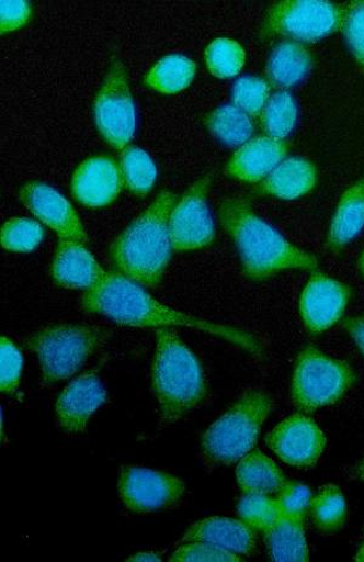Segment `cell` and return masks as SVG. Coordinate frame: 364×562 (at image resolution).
<instances>
[{"mask_svg":"<svg viewBox=\"0 0 364 562\" xmlns=\"http://www.w3.org/2000/svg\"><path fill=\"white\" fill-rule=\"evenodd\" d=\"M156 340L152 385L159 418L173 425L206 400V379L197 357L174 329H158Z\"/></svg>","mask_w":364,"mask_h":562,"instance_id":"cell-4","label":"cell"},{"mask_svg":"<svg viewBox=\"0 0 364 562\" xmlns=\"http://www.w3.org/2000/svg\"><path fill=\"white\" fill-rule=\"evenodd\" d=\"M312 67V56L303 44L286 41L272 52L266 65L269 81L278 88H292L305 80Z\"/></svg>","mask_w":364,"mask_h":562,"instance_id":"cell-22","label":"cell"},{"mask_svg":"<svg viewBox=\"0 0 364 562\" xmlns=\"http://www.w3.org/2000/svg\"><path fill=\"white\" fill-rule=\"evenodd\" d=\"M311 502L310 488L297 482L284 483L277 496L282 516L299 517V519H305V515L310 510Z\"/></svg>","mask_w":364,"mask_h":562,"instance_id":"cell-36","label":"cell"},{"mask_svg":"<svg viewBox=\"0 0 364 562\" xmlns=\"http://www.w3.org/2000/svg\"><path fill=\"white\" fill-rule=\"evenodd\" d=\"M83 308L112 322L132 328L185 327L221 337L227 341L254 348L253 340L225 325L189 316L157 301L127 277L107 273L98 285L88 290L82 299Z\"/></svg>","mask_w":364,"mask_h":562,"instance_id":"cell-1","label":"cell"},{"mask_svg":"<svg viewBox=\"0 0 364 562\" xmlns=\"http://www.w3.org/2000/svg\"><path fill=\"white\" fill-rule=\"evenodd\" d=\"M356 561L364 562V542H363V544L361 546V548L359 550V554L356 557Z\"/></svg>","mask_w":364,"mask_h":562,"instance_id":"cell-42","label":"cell"},{"mask_svg":"<svg viewBox=\"0 0 364 562\" xmlns=\"http://www.w3.org/2000/svg\"><path fill=\"white\" fill-rule=\"evenodd\" d=\"M95 122L102 137L116 149L127 148L136 119L128 76L120 61L112 64L95 99Z\"/></svg>","mask_w":364,"mask_h":562,"instance_id":"cell-9","label":"cell"},{"mask_svg":"<svg viewBox=\"0 0 364 562\" xmlns=\"http://www.w3.org/2000/svg\"><path fill=\"white\" fill-rule=\"evenodd\" d=\"M269 99L270 86L261 78L244 76L234 86V104L244 111L247 115L253 117L261 115Z\"/></svg>","mask_w":364,"mask_h":562,"instance_id":"cell-33","label":"cell"},{"mask_svg":"<svg viewBox=\"0 0 364 562\" xmlns=\"http://www.w3.org/2000/svg\"><path fill=\"white\" fill-rule=\"evenodd\" d=\"M120 167L124 187L130 193L138 196L150 193L156 182L157 168L149 154L138 146L128 145L122 151Z\"/></svg>","mask_w":364,"mask_h":562,"instance_id":"cell-27","label":"cell"},{"mask_svg":"<svg viewBox=\"0 0 364 562\" xmlns=\"http://www.w3.org/2000/svg\"><path fill=\"white\" fill-rule=\"evenodd\" d=\"M273 403L265 392L249 391L202 437V452L214 465H231L258 442Z\"/></svg>","mask_w":364,"mask_h":562,"instance_id":"cell-5","label":"cell"},{"mask_svg":"<svg viewBox=\"0 0 364 562\" xmlns=\"http://www.w3.org/2000/svg\"><path fill=\"white\" fill-rule=\"evenodd\" d=\"M221 226L230 235L243 271L249 279H269L288 269L315 271L317 258L291 244L268 222L261 220L250 202L227 199L219 209Z\"/></svg>","mask_w":364,"mask_h":562,"instance_id":"cell-2","label":"cell"},{"mask_svg":"<svg viewBox=\"0 0 364 562\" xmlns=\"http://www.w3.org/2000/svg\"><path fill=\"white\" fill-rule=\"evenodd\" d=\"M211 177L193 184L177 202L169 227L174 251L203 249L215 239V224L208 207Z\"/></svg>","mask_w":364,"mask_h":562,"instance_id":"cell-11","label":"cell"},{"mask_svg":"<svg viewBox=\"0 0 364 562\" xmlns=\"http://www.w3.org/2000/svg\"><path fill=\"white\" fill-rule=\"evenodd\" d=\"M44 238L39 223L30 218L8 221L2 229V245L5 250L30 252L36 250Z\"/></svg>","mask_w":364,"mask_h":562,"instance_id":"cell-32","label":"cell"},{"mask_svg":"<svg viewBox=\"0 0 364 562\" xmlns=\"http://www.w3.org/2000/svg\"><path fill=\"white\" fill-rule=\"evenodd\" d=\"M177 202L175 194L163 191L113 243L110 256L122 276L149 288L162 283L174 250L169 221Z\"/></svg>","mask_w":364,"mask_h":562,"instance_id":"cell-3","label":"cell"},{"mask_svg":"<svg viewBox=\"0 0 364 562\" xmlns=\"http://www.w3.org/2000/svg\"><path fill=\"white\" fill-rule=\"evenodd\" d=\"M364 228V177L341 196L329 227L327 247L335 252L352 240Z\"/></svg>","mask_w":364,"mask_h":562,"instance_id":"cell-21","label":"cell"},{"mask_svg":"<svg viewBox=\"0 0 364 562\" xmlns=\"http://www.w3.org/2000/svg\"><path fill=\"white\" fill-rule=\"evenodd\" d=\"M316 182V167L300 157H292L282 161L263 182H260L258 191L263 195L295 200L309 194Z\"/></svg>","mask_w":364,"mask_h":562,"instance_id":"cell-20","label":"cell"},{"mask_svg":"<svg viewBox=\"0 0 364 562\" xmlns=\"http://www.w3.org/2000/svg\"><path fill=\"white\" fill-rule=\"evenodd\" d=\"M237 510L244 524L264 535L282 517L277 499H272L265 494H246Z\"/></svg>","mask_w":364,"mask_h":562,"instance_id":"cell-31","label":"cell"},{"mask_svg":"<svg viewBox=\"0 0 364 562\" xmlns=\"http://www.w3.org/2000/svg\"><path fill=\"white\" fill-rule=\"evenodd\" d=\"M359 266H360V271H361V273H362V274H363V277H364V251H363V254H362V256H361V258H360Z\"/></svg>","mask_w":364,"mask_h":562,"instance_id":"cell-43","label":"cell"},{"mask_svg":"<svg viewBox=\"0 0 364 562\" xmlns=\"http://www.w3.org/2000/svg\"><path fill=\"white\" fill-rule=\"evenodd\" d=\"M172 562H201V561H224L237 562L242 561L240 557L219 547L208 543L191 542L181 546L172 558Z\"/></svg>","mask_w":364,"mask_h":562,"instance_id":"cell-37","label":"cell"},{"mask_svg":"<svg viewBox=\"0 0 364 562\" xmlns=\"http://www.w3.org/2000/svg\"><path fill=\"white\" fill-rule=\"evenodd\" d=\"M343 8L325 0H286L273 4L264 22L263 37L282 36L312 43L341 29Z\"/></svg>","mask_w":364,"mask_h":562,"instance_id":"cell-8","label":"cell"},{"mask_svg":"<svg viewBox=\"0 0 364 562\" xmlns=\"http://www.w3.org/2000/svg\"><path fill=\"white\" fill-rule=\"evenodd\" d=\"M350 289L341 281L315 272L300 297V314L307 330L322 334L344 316Z\"/></svg>","mask_w":364,"mask_h":562,"instance_id":"cell-13","label":"cell"},{"mask_svg":"<svg viewBox=\"0 0 364 562\" xmlns=\"http://www.w3.org/2000/svg\"><path fill=\"white\" fill-rule=\"evenodd\" d=\"M236 475L246 494H278L286 483L277 464L260 451H250L243 457Z\"/></svg>","mask_w":364,"mask_h":562,"instance_id":"cell-23","label":"cell"},{"mask_svg":"<svg viewBox=\"0 0 364 562\" xmlns=\"http://www.w3.org/2000/svg\"><path fill=\"white\" fill-rule=\"evenodd\" d=\"M348 475L351 479L360 480L364 482V459L355 467L348 471Z\"/></svg>","mask_w":364,"mask_h":562,"instance_id":"cell-41","label":"cell"},{"mask_svg":"<svg viewBox=\"0 0 364 562\" xmlns=\"http://www.w3.org/2000/svg\"><path fill=\"white\" fill-rule=\"evenodd\" d=\"M271 560L278 562L309 561L304 519L282 516L275 526L265 533Z\"/></svg>","mask_w":364,"mask_h":562,"instance_id":"cell-24","label":"cell"},{"mask_svg":"<svg viewBox=\"0 0 364 562\" xmlns=\"http://www.w3.org/2000/svg\"><path fill=\"white\" fill-rule=\"evenodd\" d=\"M298 121V106L287 91L273 94L260 115L261 128L268 137L283 140L288 137Z\"/></svg>","mask_w":364,"mask_h":562,"instance_id":"cell-29","label":"cell"},{"mask_svg":"<svg viewBox=\"0 0 364 562\" xmlns=\"http://www.w3.org/2000/svg\"><path fill=\"white\" fill-rule=\"evenodd\" d=\"M118 491L125 508L151 514L177 507L185 496L186 485L162 471L125 465L120 469Z\"/></svg>","mask_w":364,"mask_h":562,"instance_id":"cell-10","label":"cell"},{"mask_svg":"<svg viewBox=\"0 0 364 562\" xmlns=\"http://www.w3.org/2000/svg\"><path fill=\"white\" fill-rule=\"evenodd\" d=\"M310 515L314 525L326 533L343 528L348 520V504L343 492L335 485H327L312 498Z\"/></svg>","mask_w":364,"mask_h":562,"instance_id":"cell-28","label":"cell"},{"mask_svg":"<svg viewBox=\"0 0 364 562\" xmlns=\"http://www.w3.org/2000/svg\"><path fill=\"white\" fill-rule=\"evenodd\" d=\"M206 61L213 76L223 78L236 77L243 69L246 53L241 44L230 38H218L209 44Z\"/></svg>","mask_w":364,"mask_h":562,"instance_id":"cell-30","label":"cell"},{"mask_svg":"<svg viewBox=\"0 0 364 562\" xmlns=\"http://www.w3.org/2000/svg\"><path fill=\"white\" fill-rule=\"evenodd\" d=\"M106 398L107 392L95 374L79 376L64 390L56 403V419L65 431L82 432Z\"/></svg>","mask_w":364,"mask_h":562,"instance_id":"cell-16","label":"cell"},{"mask_svg":"<svg viewBox=\"0 0 364 562\" xmlns=\"http://www.w3.org/2000/svg\"><path fill=\"white\" fill-rule=\"evenodd\" d=\"M106 274L82 243L60 241L52 265V276L56 284L88 291L98 285Z\"/></svg>","mask_w":364,"mask_h":562,"instance_id":"cell-18","label":"cell"},{"mask_svg":"<svg viewBox=\"0 0 364 562\" xmlns=\"http://www.w3.org/2000/svg\"><path fill=\"white\" fill-rule=\"evenodd\" d=\"M2 10V32L20 30L27 25L31 19V5L24 0H3L0 3Z\"/></svg>","mask_w":364,"mask_h":562,"instance_id":"cell-38","label":"cell"},{"mask_svg":"<svg viewBox=\"0 0 364 562\" xmlns=\"http://www.w3.org/2000/svg\"><path fill=\"white\" fill-rule=\"evenodd\" d=\"M266 443L284 463L305 469L321 459L327 438L312 419L294 414L269 434Z\"/></svg>","mask_w":364,"mask_h":562,"instance_id":"cell-12","label":"cell"},{"mask_svg":"<svg viewBox=\"0 0 364 562\" xmlns=\"http://www.w3.org/2000/svg\"><path fill=\"white\" fill-rule=\"evenodd\" d=\"M354 382V370L346 362L309 346L295 362L292 401L299 411L312 413L339 402Z\"/></svg>","mask_w":364,"mask_h":562,"instance_id":"cell-6","label":"cell"},{"mask_svg":"<svg viewBox=\"0 0 364 562\" xmlns=\"http://www.w3.org/2000/svg\"><path fill=\"white\" fill-rule=\"evenodd\" d=\"M24 358L19 348L7 337L0 341V390L14 393L20 385Z\"/></svg>","mask_w":364,"mask_h":562,"instance_id":"cell-35","label":"cell"},{"mask_svg":"<svg viewBox=\"0 0 364 562\" xmlns=\"http://www.w3.org/2000/svg\"><path fill=\"white\" fill-rule=\"evenodd\" d=\"M101 342V331L90 325L59 324L32 335L30 350L38 357L47 384L73 376Z\"/></svg>","mask_w":364,"mask_h":562,"instance_id":"cell-7","label":"cell"},{"mask_svg":"<svg viewBox=\"0 0 364 562\" xmlns=\"http://www.w3.org/2000/svg\"><path fill=\"white\" fill-rule=\"evenodd\" d=\"M345 327L364 356V317L348 319Z\"/></svg>","mask_w":364,"mask_h":562,"instance_id":"cell-39","label":"cell"},{"mask_svg":"<svg viewBox=\"0 0 364 562\" xmlns=\"http://www.w3.org/2000/svg\"><path fill=\"white\" fill-rule=\"evenodd\" d=\"M288 153L284 140L268 136L247 142L226 165V173L246 183H259L283 161Z\"/></svg>","mask_w":364,"mask_h":562,"instance_id":"cell-17","label":"cell"},{"mask_svg":"<svg viewBox=\"0 0 364 562\" xmlns=\"http://www.w3.org/2000/svg\"><path fill=\"white\" fill-rule=\"evenodd\" d=\"M20 198L25 206L47 224L61 240L86 244L88 234L77 212L58 191L52 187L31 182L20 191Z\"/></svg>","mask_w":364,"mask_h":562,"instance_id":"cell-14","label":"cell"},{"mask_svg":"<svg viewBox=\"0 0 364 562\" xmlns=\"http://www.w3.org/2000/svg\"><path fill=\"white\" fill-rule=\"evenodd\" d=\"M340 30L352 55L364 69V0L351 2L343 8Z\"/></svg>","mask_w":364,"mask_h":562,"instance_id":"cell-34","label":"cell"},{"mask_svg":"<svg viewBox=\"0 0 364 562\" xmlns=\"http://www.w3.org/2000/svg\"><path fill=\"white\" fill-rule=\"evenodd\" d=\"M206 125L213 136L227 146L246 144L254 132L253 122L246 112L231 105L211 112Z\"/></svg>","mask_w":364,"mask_h":562,"instance_id":"cell-26","label":"cell"},{"mask_svg":"<svg viewBox=\"0 0 364 562\" xmlns=\"http://www.w3.org/2000/svg\"><path fill=\"white\" fill-rule=\"evenodd\" d=\"M127 561H133V562H159V561H162V559L159 558L155 553H139V554H136V555L129 558Z\"/></svg>","mask_w":364,"mask_h":562,"instance_id":"cell-40","label":"cell"},{"mask_svg":"<svg viewBox=\"0 0 364 562\" xmlns=\"http://www.w3.org/2000/svg\"><path fill=\"white\" fill-rule=\"evenodd\" d=\"M202 542L227 550L234 554L254 555L257 539L253 528L229 517H209L193 525L180 543Z\"/></svg>","mask_w":364,"mask_h":562,"instance_id":"cell-19","label":"cell"},{"mask_svg":"<svg viewBox=\"0 0 364 562\" xmlns=\"http://www.w3.org/2000/svg\"><path fill=\"white\" fill-rule=\"evenodd\" d=\"M124 187L121 167L107 156L90 157L72 178L75 198L88 207H104L112 204Z\"/></svg>","mask_w":364,"mask_h":562,"instance_id":"cell-15","label":"cell"},{"mask_svg":"<svg viewBox=\"0 0 364 562\" xmlns=\"http://www.w3.org/2000/svg\"><path fill=\"white\" fill-rule=\"evenodd\" d=\"M196 70V64L186 56L169 55L153 67L145 81L157 92L175 94L192 83Z\"/></svg>","mask_w":364,"mask_h":562,"instance_id":"cell-25","label":"cell"}]
</instances>
